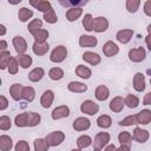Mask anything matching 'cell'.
Here are the masks:
<instances>
[{
    "label": "cell",
    "mask_w": 151,
    "mask_h": 151,
    "mask_svg": "<svg viewBox=\"0 0 151 151\" xmlns=\"http://www.w3.org/2000/svg\"><path fill=\"white\" fill-rule=\"evenodd\" d=\"M67 57V48L63 45H58L55 46L51 54H50V60L52 63H63Z\"/></svg>",
    "instance_id": "6da1fadb"
},
{
    "label": "cell",
    "mask_w": 151,
    "mask_h": 151,
    "mask_svg": "<svg viewBox=\"0 0 151 151\" xmlns=\"http://www.w3.org/2000/svg\"><path fill=\"white\" fill-rule=\"evenodd\" d=\"M45 139L47 140L50 146H58L65 140V133L63 131H53L48 133Z\"/></svg>",
    "instance_id": "7a4b0ae2"
},
{
    "label": "cell",
    "mask_w": 151,
    "mask_h": 151,
    "mask_svg": "<svg viewBox=\"0 0 151 151\" xmlns=\"http://www.w3.org/2000/svg\"><path fill=\"white\" fill-rule=\"evenodd\" d=\"M80 111H81L83 113H85V114L94 116V114L98 113V111H99V105L96 104L93 100L87 99V100H85V101L81 103V105H80Z\"/></svg>",
    "instance_id": "3957f363"
},
{
    "label": "cell",
    "mask_w": 151,
    "mask_h": 151,
    "mask_svg": "<svg viewBox=\"0 0 151 151\" xmlns=\"http://www.w3.org/2000/svg\"><path fill=\"white\" fill-rule=\"evenodd\" d=\"M110 142V133L109 132H98L93 140V147L94 149H104V146H107Z\"/></svg>",
    "instance_id": "277c9868"
},
{
    "label": "cell",
    "mask_w": 151,
    "mask_h": 151,
    "mask_svg": "<svg viewBox=\"0 0 151 151\" xmlns=\"http://www.w3.org/2000/svg\"><path fill=\"white\" fill-rule=\"evenodd\" d=\"M146 58V52L143 47H136L129 51V59L132 63H140Z\"/></svg>",
    "instance_id": "5b68a950"
},
{
    "label": "cell",
    "mask_w": 151,
    "mask_h": 151,
    "mask_svg": "<svg viewBox=\"0 0 151 151\" xmlns=\"http://www.w3.org/2000/svg\"><path fill=\"white\" fill-rule=\"evenodd\" d=\"M68 116H70V107L67 105H59L51 113V117H52L53 120H59V119H63V118H67Z\"/></svg>",
    "instance_id": "8992f818"
},
{
    "label": "cell",
    "mask_w": 151,
    "mask_h": 151,
    "mask_svg": "<svg viewBox=\"0 0 151 151\" xmlns=\"http://www.w3.org/2000/svg\"><path fill=\"white\" fill-rule=\"evenodd\" d=\"M12 44L18 54H25V52L27 51V42L21 35H15L12 40Z\"/></svg>",
    "instance_id": "52a82bcc"
},
{
    "label": "cell",
    "mask_w": 151,
    "mask_h": 151,
    "mask_svg": "<svg viewBox=\"0 0 151 151\" xmlns=\"http://www.w3.org/2000/svg\"><path fill=\"white\" fill-rule=\"evenodd\" d=\"M109 28V20L105 17H97L93 21V31L97 33H103Z\"/></svg>",
    "instance_id": "ba28073f"
},
{
    "label": "cell",
    "mask_w": 151,
    "mask_h": 151,
    "mask_svg": "<svg viewBox=\"0 0 151 151\" xmlns=\"http://www.w3.org/2000/svg\"><path fill=\"white\" fill-rule=\"evenodd\" d=\"M118 52H119L118 45H117L116 42L111 41V40L106 41V42L103 45V53H104L105 57H109V58H110V57H113V55L118 54Z\"/></svg>",
    "instance_id": "9c48e42d"
},
{
    "label": "cell",
    "mask_w": 151,
    "mask_h": 151,
    "mask_svg": "<svg viewBox=\"0 0 151 151\" xmlns=\"http://www.w3.org/2000/svg\"><path fill=\"white\" fill-rule=\"evenodd\" d=\"M83 60L92 66H96L98 65L100 61H101V57L96 53V52H92V51H86L83 53Z\"/></svg>",
    "instance_id": "30bf717a"
},
{
    "label": "cell",
    "mask_w": 151,
    "mask_h": 151,
    "mask_svg": "<svg viewBox=\"0 0 151 151\" xmlns=\"http://www.w3.org/2000/svg\"><path fill=\"white\" fill-rule=\"evenodd\" d=\"M124 106H125V100H124V98L120 97V96H116V97L110 101V104H109L110 110H111L112 112H116V113L122 112L123 109H124Z\"/></svg>",
    "instance_id": "8fae6325"
},
{
    "label": "cell",
    "mask_w": 151,
    "mask_h": 151,
    "mask_svg": "<svg viewBox=\"0 0 151 151\" xmlns=\"http://www.w3.org/2000/svg\"><path fill=\"white\" fill-rule=\"evenodd\" d=\"M73 129L76 131H86L90 129L91 126V122L90 119L85 118V117H78L73 120Z\"/></svg>",
    "instance_id": "7c38bea8"
},
{
    "label": "cell",
    "mask_w": 151,
    "mask_h": 151,
    "mask_svg": "<svg viewBox=\"0 0 151 151\" xmlns=\"http://www.w3.org/2000/svg\"><path fill=\"white\" fill-rule=\"evenodd\" d=\"M150 137V133L147 130H144V129H140V127H134L133 130V133H132V139L138 142V143H145L147 142Z\"/></svg>",
    "instance_id": "4fadbf2b"
},
{
    "label": "cell",
    "mask_w": 151,
    "mask_h": 151,
    "mask_svg": "<svg viewBox=\"0 0 151 151\" xmlns=\"http://www.w3.org/2000/svg\"><path fill=\"white\" fill-rule=\"evenodd\" d=\"M133 35V31L130 29V28H124V29H120L117 32L116 34V39L120 42V44H127Z\"/></svg>",
    "instance_id": "5bb4252c"
},
{
    "label": "cell",
    "mask_w": 151,
    "mask_h": 151,
    "mask_svg": "<svg viewBox=\"0 0 151 151\" xmlns=\"http://www.w3.org/2000/svg\"><path fill=\"white\" fill-rule=\"evenodd\" d=\"M50 50V46L47 44V41L45 42H38V41H34V44L32 45V51L35 55L38 57H41V55H45Z\"/></svg>",
    "instance_id": "9a60e30c"
},
{
    "label": "cell",
    "mask_w": 151,
    "mask_h": 151,
    "mask_svg": "<svg viewBox=\"0 0 151 151\" xmlns=\"http://www.w3.org/2000/svg\"><path fill=\"white\" fill-rule=\"evenodd\" d=\"M133 88L137 92H143L145 90V77L142 72H137L133 76Z\"/></svg>",
    "instance_id": "2e32d148"
},
{
    "label": "cell",
    "mask_w": 151,
    "mask_h": 151,
    "mask_svg": "<svg viewBox=\"0 0 151 151\" xmlns=\"http://www.w3.org/2000/svg\"><path fill=\"white\" fill-rule=\"evenodd\" d=\"M53 100H54V92L52 90H46L40 98V104L44 109H48L53 104Z\"/></svg>",
    "instance_id": "e0dca14e"
},
{
    "label": "cell",
    "mask_w": 151,
    "mask_h": 151,
    "mask_svg": "<svg viewBox=\"0 0 151 151\" xmlns=\"http://www.w3.org/2000/svg\"><path fill=\"white\" fill-rule=\"evenodd\" d=\"M29 4H31L35 9H38V11H40V12H42V13H46V12H48L51 8H53V7H52V4H51L50 1H46V0H37V1L31 0Z\"/></svg>",
    "instance_id": "ac0fdd59"
},
{
    "label": "cell",
    "mask_w": 151,
    "mask_h": 151,
    "mask_svg": "<svg viewBox=\"0 0 151 151\" xmlns=\"http://www.w3.org/2000/svg\"><path fill=\"white\" fill-rule=\"evenodd\" d=\"M81 14H83V8H81V7H70V8L66 11L65 17H66L67 21L72 22V21L78 20V19L81 17Z\"/></svg>",
    "instance_id": "d6986e66"
},
{
    "label": "cell",
    "mask_w": 151,
    "mask_h": 151,
    "mask_svg": "<svg viewBox=\"0 0 151 151\" xmlns=\"http://www.w3.org/2000/svg\"><path fill=\"white\" fill-rule=\"evenodd\" d=\"M22 88H24V86L21 84H18V83H14V84L11 85V87H9V94H11V97H12L13 100L19 101L22 98Z\"/></svg>",
    "instance_id": "ffe728a7"
},
{
    "label": "cell",
    "mask_w": 151,
    "mask_h": 151,
    "mask_svg": "<svg viewBox=\"0 0 151 151\" xmlns=\"http://www.w3.org/2000/svg\"><path fill=\"white\" fill-rule=\"evenodd\" d=\"M98 44V40L93 35H80L79 38V45L81 47H96Z\"/></svg>",
    "instance_id": "44dd1931"
},
{
    "label": "cell",
    "mask_w": 151,
    "mask_h": 151,
    "mask_svg": "<svg viewBox=\"0 0 151 151\" xmlns=\"http://www.w3.org/2000/svg\"><path fill=\"white\" fill-rule=\"evenodd\" d=\"M151 122V110L144 109L137 113V123L140 125H147Z\"/></svg>",
    "instance_id": "7402d4cb"
},
{
    "label": "cell",
    "mask_w": 151,
    "mask_h": 151,
    "mask_svg": "<svg viewBox=\"0 0 151 151\" xmlns=\"http://www.w3.org/2000/svg\"><path fill=\"white\" fill-rule=\"evenodd\" d=\"M67 88L73 93H84L87 91V85L80 81H70L67 85Z\"/></svg>",
    "instance_id": "603a6c76"
},
{
    "label": "cell",
    "mask_w": 151,
    "mask_h": 151,
    "mask_svg": "<svg viewBox=\"0 0 151 151\" xmlns=\"http://www.w3.org/2000/svg\"><path fill=\"white\" fill-rule=\"evenodd\" d=\"M94 96H96V98H97L99 101H104V100H106V99L109 98V96H110V90H109L107 86H105V85H99V86H97V88H96V91H94Z\"/></svg>",
    "instance_id": "cb8c5ba5"
},
{
    "label": "cell",
    "mask_w": 151,
    "mask_h": 151,
    "mask_svg": "<svg viewBox=\"0 0 151 151\" xmlns=\"http://www.w3.org/2000/svg\"><path fill=\"white\" fill-rule=\"evenodd\" d=\"M14 124H15L18 127H26V126H29L28 112L19 113L18 116H15V118H14Z\"/></svg>",
    "instance_id": "d4e9b609"
},
{
    "label": "cell",
    "mask_w": 151,
    "mask_h": 151,
    "mask_svg": "<svg viewBox=\"0 0 151 151\" xmlns=\"http://www.w3.org/2000/svg\"><path fill=\"white\" fill-rule=\"evenodd\" d=\"M45 76V71L42 67H35L33 68L29 73H28V79L32 81V83H38L42 79V77Z\"/></svg>",
    "instance_id": "484cf974"
},
{
    "label": "cell",
    "mask_w": 151,
    "mask_h": 151,
    "mask_svg": "<svg viewBox=\"0 0 151 151\" xmlns=\"http://www.w3.org/2000/svg\"><path fill=\"white\" fill-rule=\"evenodd\" d=\"M76 74L81 79H88L92 76V71L85 65H78L76 67Z\"/></svg>",
    "instance_id": "4316f807"
},
{
    "label": "cell",
    "mask_w": 151,
    "mask_h": 151,
    "mask_svg": "<svg viewBox=\"0 0 151 151\" xmlns=\"http://www.w3.org/2000/svg\"><path fill=\"white\" fill-rule=\"evenodd\" d=\"M13 147V140L7 134L0 136V150L1 151H9Z\"/></svg>",
    "instance_id": "83f0119b"
},
{
    "label": "cell",
    "mask_w": 151,
    "mask_h": 151,
    "mask_svg": "<svg viewBox=\"0 0 151 151\" xmlns=\"http://www.w3.org/2000/svg\"><path fill=\"white\" fill-rule=\"evenodd\" d=\"M17 60L19 63V66L22 67V68H28L32 65V63H33L32 57L29 54H26V53L25 54H18Z\"/></svg>",
    "instance_id": "f1b7e54d"
},
{
    "label": "cell",
    "mask_w": 151,
    "mask_h": 151,
    "mask_svg": "<svg viewBox=\"0 0 151 151\" xmlns=\"http://www.w3.org/2000/svg\"><path fill=\"white\" fill-rule=\"evenodd\" d=\"M97 125L101 129H109L112 125V119L109 114H101L97 118Z\"/></svg>",
    "instance_id": "f546056e"
},
{
    "label": "cell",
    "mask_w": 151,
    "mask_h": 151,
    "mask_svg": "<svg viewBox=\"0 0 151 151\" xmlns=\"http://www.w3.org/2000/svg\"><path fill=\"white\" fill-rule=\"evenodd\" d=\"M33 17V11L28 9L27 7H21L18 12V18L21 22H26L28 21V19H31Z\"/></svg>",
    "instance_id": "4dcf8cb0"
},
{
    "label": "cell",
    "mask_w": 151,
    "mask_h": 151,
    "mask_svg": "<svg viewBox=\"0 0 151 151\" xmlns=\"http://www.w3.org/2000/svg\"><path fill=\"white\" fill-rule=\"evenodd\" d=\"M34 98H35L34 88L32 86H24V88H22V99L31 103V101L34 100Z\"/></svg>",
    "instance_id": "1f68e13d"
},
{
    "label": "cell",
    "mask_w": 151,
    "mask_h": 151,
    "mask_svg": "<svg viewBox=\"0 0 151 151\" xmlns=\"http://www.w3.org/2000/svg\"><path fill=\"white\" fill-rule=\"evenodd\" d=\"M91 144H93V140L88 134H83V136L78 137V139H77V145L79 149H86Z\"/></svg>",
    "instance_id": "d6a6232c"
},
{
    "label": "cell",
    "mask_w": 151,
    "mask_h": 151,
    "mask_svg": "<svg viewBox=\"0 0 151 151\" xmlns=\"http://www.w3.org/2000/svg\"><path fill=\"white\" fill-rule=\"evenodd\" d=\"M33 145H34V151H47L50 147V144L44 138H37Z\"/></svg>",
    "instance_id": "836d02e7"
},
{
    "label": "cell",
    "mask_w": 151,
    "mask_h": 151,
    "mask_svg": "<svg viewBox=\"0 0 151 151\" xmlns=\"http://www.w3.org/2000/svg\"><path fill=\"white\" fill-rule=\"evenodd\" d=\"M32 37H33L34 40L38 41V42H45V41L47 40V38H48V31L45 29V28H40V29H38L34 34H32Z\"/></svg>",
    "instance_id": "e575fe53"
},
{
    "label": "cell",
    "mask_w": 151,
    "mask_h": 151,
    "mask_svg": "<svg viewBox=\"0 0 151 151\" xmlns=\"http://www.w3.org/2000/svg\"><path fill=\"white\" fill-rule=\"evenodd\" d=\"M12 55L9 51H5V52H0V68L1 70H6L8 67V63L11 60Z\"/></svg>",
    "instance_id": "d590c367"
},
{
    "label": "cell",
    "mask_w": 151,
    "mask_h": 151,
    "mask_svg": "<svg viewBox=\"0 0 151 151\" xmlns=\"http://www.w3.org/2000/svg\"><path fill=\"white\" fill-rule=\"evenodd\" d=\"M124 100H125V105L129 109H136L139 105V98L134 94H127Z\"/></svg>",
    "instance_id": "8d00e7d4"
},
{
    "label": "cell",
    "mask_w": 151,
    "mask_h": 151,
    "mask_svg": "<svg viewBox=\"0 0 151 151\" xmlns=\"http://www.w3.org/2000/svg\"><path fill=\"white\" fill-rule=\"evenodd\" d=\"M48 77L52 79V80H60V79H63V77H64V71H63V68H60V67H52L50 71H48Z\"/></svg>",
    "instance_id": "74e56055"
},
{
    "label": "cell",
    "mask_w": 151,
    "mask_h": 151,
    "mask_svg": "<svg viewBox=\"0 0 151 151\" xmlns=\"http://www.w3.org/2000/svg\"><path fill=\"white\" fill-rule=\"evenodd\" d=\"M93 21H94V19H93L92 14L87 13V14L84 15V18H83V26H84V28L87 32H92L93 31Z\"/></svg>",
    "instance_id": "f35d334b"
},
{
    "label": "cell",
    "mask_w": 151,
    "mask_h": 151,
    "mask_svg": "<svg viewBox=\"0 0 151 151\" xmlns=\"http://www.w3.org/2000/svg\"><path fill=\"white\" fill-rule=\"evenodd\" d=\"M118 140H119L120 145H129L130 146V144L132 142V136L129 131H123L118 134Z\"/></svg>",
    "instance_id": "ab89813d"
},
{
    "label": "cell",
    "mask_w": 151,
    "mask_h": 151,
    "mask_svg": "<svg viewBox=\"0 0 151 151\" xmlns=\"http://www.w3.org/2000/svg\"><path fill=\"white\" fill-rule=\"evenodd\" d=\"M41 26H42V21H41L40 19H32V20L28 22L27 28H28V32H29L31 34H34L38 29L41 28Z\"/></svg>",
    "instance_id": "60d3db41"
},
{
    "label": "cell",
    "mask_w": 151,
    "mask_h": 151,
    "mask_svg": "<svg viewBox=\"0 0 151 151\" xmlns=\"http://www.w3.org/2000/svg\"><path fill=\"white\" fill-rule=\"evenodd\" d=\"M44 20L48 24H55L58 21V17L55 14V11L53 8H51L48 12L44 13Z\"/></svg>",
    "instance_id": "b9f144b4"
},
{
    "label": "cell",
    "mask_w": 151,
    "mask_h": 151,
    "mask_svg": "<svg viewBox=\"0 0 151 151\" xmlns=\"http://www.w3.org/2000/svg\"><path fill=\"white\" fill-rule=\"evenodd\" d=\"M136 124H138L137 123V114L127 116L126 118H124L123 120L119 122L120 126H132V125H136Z\"/></svg>",
    "instance_id": "7bdbcfd3"
},
{
    "label": "cell",
    "mask_w": 151,
    "mask_h": 151,
    "mask_svg": "<svg viewBox=\"0 0 151 151\" xmlns=\"http://www.w3.org/2000/svg\"><path fill=\"white\" fill-rule=\"evenodd\" d=\"M140 6V1L139 0H127L126 1V9L130 13H136L138 11Z\"/></svg>",
    "instance_id": "ee69618b"
},
{
    "label": "cell",
    "mask_w": 151,
    "mask_h": 151,
    "mask_svg": "<svg viewBox=\"0 0 151 151\" xmlns=\"http://www.w3.org/2000/svg\"><path fill=\"white\" fill-rule=\"evenodd\" d=\"M9 74H17L18 73V70H19V63L17 60V58L12 57L9 63H8V67H7Z\"/></svg>",
    "instance_id": "f6af8a7d"
},
{
    "label": "cell",
    "mask_w": 151,
    "mask_h": 151,
    "mask_svg": "<svg viewBox=\"0 0 151 151\" xmlns=\"http://www.w3.org/2000/svg\"><path fill=\"white\" fill-rule=\"evenodd\" d=\"M12 126V120L8 116H1L0 117V129L2 131H6V130H9Z\"/></svg>",
    "instance_id": "bcb514c9"
},
{
    "label": "cell",
    "mask_w": 151,
    "mask_h": 151,
    "mask_svg": "<svg viewBox=\"0 0 151 151\" xmlns=\"http://www.w3.org/2000/svg\"><path fill=\"white\" fill-rule=\"evenodd\" d=\"M15 151H29V144L26 140H19L15 146H14Z\"/></svg>",
    "instance_id": "7dc6e473"
},
{
    "label": "cell",
    "mask_w": 151,
    "mask_h": 151,
    "mask_svg": "<svg viewBox=\"0 0 151 151\" xmlns=\"http://www.w3.org/2000/svg\"><path fill=\"white\" fill-rule=\"evenodd\" d=\"M8 107V100L5 96H0V110L4 111Z\"/></svg>",
    "instance_id": "c3c4849f"
},
{
    "label": "cell",
    "mask_w": 151,
    "mask_h": 151,
    "mask_svg": "<svg viewBox=\"0 0 151 151\" xmlns=\"http://www.w3.org/2000/svg\"><path fill=\"white\" fill-rule=\"evenodd\" d=\"M143 11H144V13H145L147 17H151V0L145 1L144 7H143Z\"/></svg>",
    "instance_id": "681fc988"
},
{
    "label": "cell",
    "mask_w": 151,
    "mask_h": 151,
    "mask_svg": "<svg viewBox=\"0 0 151 151\" xmlns=\"http://www.w3.org/2000/svg\"><path fill=\"white\" fill-rule=\"evenodd\" d=\"M143 105H151V92L146 93L143 98Z\"/></svg>",
    "instance_id": "f907efd6"
},
{
    "label": "cell",
    "mask_w": 151,
    "mask_h": 151,
    "mask_svg": "<svg viewBox=\"0 0 151 151\" xmlns=\"http://www.w3.org/2000/svg\"><path fill=\"white\" fill-rule=\"evenodd\" d=\"M5 51H7V41L2 39L0 41V52H5Z\"/></svg>",
    "instance_id": "816d5d0a"
},
{
    "label": "cell",
    "mask_w": 151,
    "mask_h": 151,
    "mask_svg": "<svg viewBox=\"0 0 151 151\" xmlns=\"http://www.w3.org/2000/svg\"><path fill=\"white\" fill-rule=\"evenodd\" d=\"M145 44H146L147 48L151 51V34H147V35L145 37Z\"/></svg>",
    "instance_id": "f5cc1de1"
},
{
    "label": "cell",
    "mask_w": 151,
    "mask_h": 151,
    "mask_svg": "<svg viewBox=\"0 0 151 151\" xmlns=\"http://www.w3.org/2000/svg\"><path fill=\"white\" fill-rule=\"evenodd\" d=\"M116 151H131L129 145H120L119 147L116 149Z\"/></svg>",
    "instance_id": "db71d44e"
},
{
    "label": "cell",
    "mask_w": 151,
    "mask_h": 151,
    "mask_svg": "<svg viewBox=\"0 0 151 151\" xmlns=\"http://www.w3.org/2000/svg\"><path fill=\"white\" fill-rule=\"evenodd\" d=\"M6 34V26L4 24H0V35L4 37Z\"/></svg>",
    "instance_id": "11a10c76"
},
{
    "label": "cell",
    "mask_w": 151,
    "mask_h": 151,
    "mask_svg": "<svg viewBox=\"0 0 151 151\" xmlns=\"http://www.w3.org/2000/svg\"><path fill=\"white\" fill-rule=\"evenodd\" d=\"M116 146H114V144H110V145H107L106 147H105V150L104 151H116Z\"/></svg>",
    "instance_id": "9f6ffc18"
},
{
    "label": "cell",
    "mask_w": 151,
    "mask_h": 151,
    "mask_svg": "<svg viewBox=\"0 0 151 151\" xmlns=\"http://www.w3.org/2000/svg\"><path fill=\"white\" fill-rule=\"evenodd\" d=\"M146 29H147V32H149V34H151V24H150V25L147 26V28H146Z\"/></svg>",
    "instance_id": "6f0895ef"
},
{
    "label": "cell",
    "mask_w": 151,
    "mask_h": 151,
    "mask_svg": "<svg viewBox=\"0 0 151 151\" xmlns=\"http://www.w3.org/2000/svg\"><path fill=\"white\" fill-rule=\"evenodd\" d=\"M71 151H81V149H79V147H77V149H72Z\"/></svg>",
    "instance_id": "680465c9"
},
{
    "label": "cell",
    "mask_w": 151,
    "mask_h": 151,
    "mask_svg": "<svg viewBox=\"0 0 151 151\" xmlns=\"http://www.w3.org/2000/svg\"><path fill=\"white\" fill-rule=\"evenodd\" d=\"M93 151H101V150H99V149H93Z\"/></svg>",
    "instance_id": "91938a15"
},
{
    "label": "cell",
    "mask_w": 151,
    "mask_h": 151,
    "mask_svg": "<svg viewBox=\"0 0 151 151\" xmlns=\"http://www.w3.org/2000/svg\"><path fill=\"white\" fill-rule=\"evenodd\" d=\"M150 84H151V79H150Z\"/></svg>",
    "instance_id": "94428289"
}]
</instances>
